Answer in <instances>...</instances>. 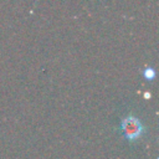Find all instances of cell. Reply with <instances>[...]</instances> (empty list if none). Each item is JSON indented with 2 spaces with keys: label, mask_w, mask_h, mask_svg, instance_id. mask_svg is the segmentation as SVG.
<instances>
[{
  "label": "cell",
  "mask_w": 159,
  "mask_h": 159,
  "mask_svg": "<svg viewBox=\"0 0 159 159\" xmlns=\"http://www.w3.org/2000/svg\"><path fill=\"white\" fill-rule=\"evenodd\" d=\"M120 129L123 132V135L128 140H137L145 132V127L142 123V120L138 117H135L134 114H132V113H129L128 116H125L122 119Z\"/></svg>",
  "instance_id": "cell-1"
},
{
  "label": "cell",
  "mask_w": 159,
  "mask_h": 159,
  "mask_svg": "<svg viewBox=\"0 0 159 159\" xmlns=\"http://www.w3.org/2000/svg\"><path fill=\"white\" fill-rule=\"evenodd\" d=\"M143 75H144V77H145L147 80H153V78L155 77V71H154L152 67H147V68L144 70Z\"/></svg>",
  "instance_id": "cell-2"
}]
</instances>
